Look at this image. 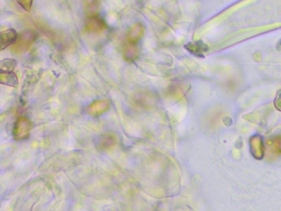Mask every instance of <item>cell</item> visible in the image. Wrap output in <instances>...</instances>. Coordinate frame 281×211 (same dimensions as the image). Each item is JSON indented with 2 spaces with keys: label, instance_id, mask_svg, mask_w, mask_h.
I'll return each instance as SVG.
<instances>
[{
  "label": "cell",
  "instance_id": "1",
  "mask_svg": "<svg viewBox=\"0 0 281 211\" xmlns=\"http://www.w3.org/2000/svg\"><path fill=\"white\" fill-rule=\"evenodd\" d=\"M107 23L101 16L97 14H93L87 17L85 21V31L88 33L99 34L103 32L107 29Z\"/></svg>",
  "mask_w": 281,
  "mask_h": 211
},
{
  "label": "cell",
  "instance_id": "7",
  "mask_svg": "<svg viewBox=\"0 0 281 211\" xmlns=\"http://www.w3.org/2000/svg\"><path fill=\"white\" fill-rule=\"evenodd\" d=\"M139 57V47L137 44L130 43L126 45L124 50V58L128 62H133L136 61L137 58Z\"/></svg>",
  "mask_w": 281,
  "mask_h": 211
},
{
  "label": "cell",
  "instance_id": "10",
  "mask_svg": "<svg viewBox=\"0 0 281 211\" xmlns=\"http://www.w3.org/2000/svg\"><path fill=\"white\" fill-rule=\"evenodd\" d=\"M17 1H18V3H19L20 5L24 8L25 10H27V11L30 10L33 0H17Z\"/></svg>",
  "mask_w": 281,
  "mask_h": 211
},
{
  "label": "cell",
  "instance_id": "2",
  "mask_svg": "<svg viewBox=\"0 0 281 211\" xmlns=\"http://www.w3.org/2000/svg\"><path fill=\"white\" fill-rule=\"evenodd\" d=\"M32 129V124L26 118H21L17 121L14 126V138L17 140H22L27 139L30 134Z\"/></svg>",
  "mask_w": 281,
  "mask_h": 211
},
{
  "label": "cell",
  "instance_id": "11",
  "mask_svg": "<svg viewBox=\"0 0 281 211\" xmlns=\"http://www.w3.org/2000/svg\"><path fill=\"white\" fill-rule=\"evenodd\" d=\"M274 105H275L276 109L281 112V89H280V90L277 92L276 99H275V101H274Z\"/></svg>",
  "mask_w": 281,
  "mask_h": 211
},
{
  "label": "cell",
  "instance_id": "3",
  "mask_svg": "<svg viewBox=\"0 0 281 211\" xmlns=\"http://www.w3.org/2000/svg\"><path fill=\"white\" fill-rule=\"evenodd\" d=\"M33 41H34V33L31 31H25L18 36L17 41L15 44V47H16L15 50L17 49V52H23L28 49Z\"/></svg>",
  "mask_w": 281,
  "mask_h": 211
},
{
  "label": "cell",
  "instance_id": "8",
  "mask_svg": "<svg viewBox=\"0 0 281 211\" xmlns=\"http://www.w3.org/2000/svg\"><path fill=\"white\" fill-rule=\"evenodd\" d=\"M0 81H1L2 84L14 87V88H16L17 83H18L17 77L14 72L1 71Z\"/></svg>",
  "mask_w": 281,
  "mask_h": 211
},
{
  "label": "cell",
  "instance_id": "4",
  "mask_svg": "<svg viewBox=\"0 0 281 211\" xmlns=\"http://www.w3.org/2000/svg\"><path fill=\"white\" fill-rule=\"evenodd\" d=\"M145 34V28L140 22L132 25L126 34V39L130 43L137 44Z\"/></svg>",
  "mask_w": 281,
  "mask_h": 211
},
{
  "label": "cell",
  "instance_id": "9",
  "mask_svg": "<svg viewBox=\"0 0 281 211\" xmlns=\"http://www.w3.org/2000/svg\"><path fill=\"white\" fill-rule=\"evenodd\" d=\"M17 61L13 59H6L1 61V71L13 72L16 68Z\"/></svg>",
  "mask_w": 281,
  "mask_h": 211
},
{
  "label": "cell",
  "instance_id": "5",
  "mask_svg": "<svg viewBox=\"0 0 281 211\" xmlns=\"http://www.w3.org/2000/svg\"><path fill=\"white\" fill-rule=\"evenodd\" d=\"M18 34L15 29H8L1 33V49L15 45L18 39Z\"/></svg>",
  "mask_w": 281,
  "mask_h": 211
},
{
  "label": "cell",
  "instance_id": "6",
  "mask_svg": "<svg viewBox=\"0 0 281 211\" xmlns=\"http://www.w3.org/2000/svg\"><path fill=\"white\" fill-rule=\"evenodd\" d=\"M186 48L189 52H191L192 55H196L197 57L204 58V53L206 52L208 50V47L203 42L199 41L195 42V43H188L185 45Z\"/></svg>",
  "mask_w": 281,
  "mask_h": 211
}]
</instances>
